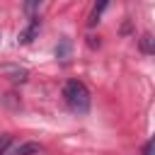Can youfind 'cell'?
<instances>
[{
  "mask_svg": "<svg viewBox=\"0 0 155 155\" xmlns=\"http://www.w3.org/2000/svg\"><path fill=\"white\" fill-rule=\"evenodd\" d=\"M41 2H44V0H24V12H27V15H31V12H36Z\"/></svg>",
  "mask_w": 155,
  "mask_h": 155,
  "instance_id": "obj_5",
  "label": "cell"
},
{
  "mask_svg": "<svg viewBox=\"0 0 155 155\" xmlns=\"http://www.w3.org/2000/svg\"><path fill=\"white\" fill-rule=\"evenodd\" d=\"M0 39H2V31H0Z\"/></svg>",
  "mask_w": 155,
  "mask_h": 155,
  "instance_id": "obj_6",
  "label": "cell"
},
{
  "mask_svg": "<svg viewBox=\"0 0 155 155\" xmlns=\"http://www.w3.org/2000/svg\"><path fill=\"white\" fill-rule=\"evenodd\" d=\"M107 5H109V0H94V7L90 12V24H97L99 22V17H102V12H104Z\"/></svg>",
  "mask_w": 155,
  "mask_h": 155,
  "instance_id": "obj_2",
  "label": "cell"
},
{
  "mask_svg": "<svg viewBox=\"0 0 155 155\" xmlns=\"http://www.w3.org/2000/svg\"><path fill=\"white\" fill-rule=\"evenodd\" d=\"M10 145H12V136H10V133H5V136H0V155H7V150H10Z\"/></svg>",
  "mask_w": 155,
  "mask_h": 155,
  "instance_id": "obj_4",
  "label": "cell"
},
{
  "mask_svg": "<svg viewBox=\"0 0 155 155\" xmlns=\"http://www.w3.org/2000/svg\"><path fill=\"white\" fill-rule=\"evenodd\" d=\"M39 150H41L39 143H22V145L15 150V155H31V153H39Z\"/></svg>",
  "mask_w": 155,
  "mask_h": 155,
  "instance_id": "obj_3",
  "label": "cell"
},
{
  "mask_svg": "<svg viewBox=\"0 0 155 155\" xmlns=\"http://www.w3.org/2000/svg\"><path fill=\"white\" fill-rule=\"evenodd\" d=\"M63 99H65V107L73 114H87L90 111V90L80 80H68L65 82Z\"/></svg>",
  "mask_w": 155,
  "mask_h": 155,
  "instance_id": "obj_1",
  "label": "cell"
}]
</instances>
